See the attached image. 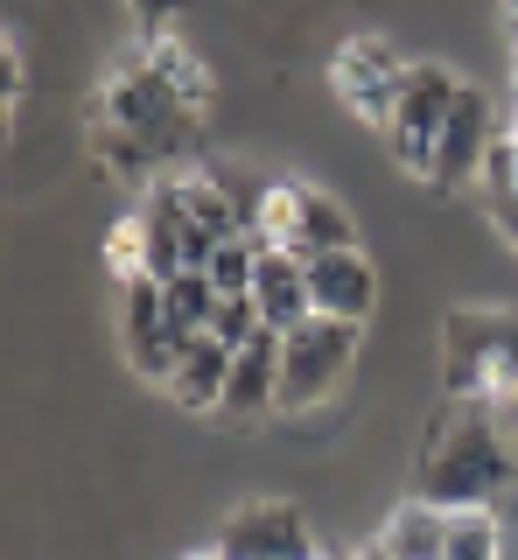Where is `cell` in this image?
<instances>
[{"instance_id": "cell-13", "label": "cell", "mask_w": 518, "mask_h": 560, "mask_svg": "<svg viewBox=\"0 0 518 560\" xmlns=\"http://www.w3.org/2000/svg\"><path fill=\"white\" fill-rule=\"evenodd\" d=\"M351 245H357L351 210H343L337 197H322V189L302 183V210H295V238H287V253L322 259V253H351Z\"/></svg>"}, {"instance_id": "cell-17", "label": "cell", "mask_w": 518, "mask_h": 560, "mask_svg": "<svg viewBox=\"0 0 518 560\" xmlns=\"http://www.w3.org/2000/svg\"><path fill=\"white\" fill-rule=\"evenodd\" d=\"M148 63L162 70V78L176 84V92H183L189 105H197V113H203V105H211V78H203V63L189 57L183 43H168V35H162V43H148Z\"/></svg>"}, {"instance_id": "cell-7", "label": "cell", "mask_w": 518, "mask_h": 560, "mask_svg": "<svg viewBox=\"0 0 518 560\" xmlns=\"http://www.w3.org/2000/svg\"><path fill=\"white\" fill-rule=\"evenodd\" d=\"M217 560H316V533L295 504L281 498H259V504H238L217 533Z\"/></svg>"}, {"instance_id": "cell-6", "label": "cell", "mask_w": 518, "mask_h": 560, "mask_svg": "<svg viewBox=\"0 0 518 560\" xmlns=\"http://www.w3.org/2000/svg\"><path fill=\"white\" fill-rule=\"evenodd\" d=\"M127 364H133V378H148V385H168L176 378V364H183V350L197 343L189 329L168 323V308H162V280L141 273V280H127Z\"/></svg>"}, {"instance_id": "cell-11", "label": "cell", "mask_w": 518, "mask_h": 560, "mask_svg": "<svg viewBox=\"0 0 518 560\" xmlns=\"http://www.w3.org/2000/svg\"><path fill=\"white\" fill-rule=\"evenodd\" d=\"M252 302L259 315H267V329H295L316 315V302H308V259L287 253V245H259V273H252Z\"/></svg>"}, {"instance_id": "cell-4", "label": "cell", "mask_w": 518, "mask_h": 560, "mask_svg": "<svg viewBox=\"0 0 518 560\" xmlns=\"http://www.w3.org/2000/svg\"><path fill=\"white\" fill-rule=\"evenodd\" d=\"M456 92H462V78L448 63H407L400 105H392V119H386V148H392V162L413 168L421 183L435 175V140H442V119H448V105H456Z\"/></svg>"}, {"instance_id": "cell-5", "label": "cell", "mask_w": 518, "mask_h": 560, "mask_svg": "<svg viewBox=\"0 0 518 560\" xmlns=\"http://www.w3.org/2000/svg\"><path fill=\"white\" fill-rule=\"evenodd\" d=\"M400 84H407V63H400V49H392L386 35H351V43L330 57V92L351 105L357 119H372L378 133H386L392 105H400Z\"/></svg>"}, {"instance_id": "cell-8", "label": "cell", "mask_w": 518, "mask_h": 560, "mask_svg": "<svg viewBox=\"0 0 518 560\" xmlns=\"http://www.w3.org/2000/svg\"><path fill=\"white\" fill-rule=\"evenodd\" d=\"M491 140H497L491 92H483V84H462L456 105H448V119H442L435 175H427V183H435V189H462V183H476V175H483V154H491Z\"/></svg>"}, {"instance_id": "cell-16", "label": "cell", "mask_w": 518, "mask_h": 560, "mask_svg": "<svg viewBox=\"0 0 518 560\" xmlns=\"http://www.w3.org/2000/svg\"><path fill=\"white\" fill-rule=\"evenodd\" d=\"M442 560H505V525H497L491 504H476V512H448Z\"/></svg>"}, {"instance_id": "cell-2", "label": "cell", "mask_w": 518, "mask_h": 560, "mask_svg": "<svg viewBox=\"0 0 518 560\" xmlns=\"http://www.w3.org/2000/svg\"><path fill=\"white\" fill-rule=\"evenodd\" d=\"M442 393L448 399H491V407L518 393V315L511 308H448Z\"/></svg>"}, {"instance_id": "cell-15", "label": "cell", "mask_w": 518, "mask_h": 560, "mask_svg": "<svg viewBox=\"0 0 518 560\" xmlns=\"http://www.w3.org/2000/svg\"><path fill=\"white\" fill-rule=\"evenodd\" d=\"M162 308H168V323H176V329L203 337V329H211V315H217V288H211V273H203V267L168 273V280H162Z\"/></svg>"}, {"instance_id": "cell-9", "label": "cell", "mask_w": 518, "mask_h": 560, "mask_svg": "<svg viewBox=\"0 0 518 560\" xmlns=\"http://www.w3.org/2000/svg\"><path fill=\"white\" fill-rule=\"evenodd\" d=\"M224 420H267L281 413V329H259L246 350H232V378L217 399Z\"/></svg>"}, {"instance_id": "cell-10", "label": "cell", "mask_w": 518, "mask_h": 560, "mask_svg": "<svg viewBox=\"0 0 518 560\" xmlns=\"http://www.w3.org/2000/svg\"><path fill=\"white\" fill-rule=\"evenodd\" d=\"M308 302H316V315H337V323H372L378 308V267L365 253H322L308 259Z\"/></svg>"}, {"instance_id": "cell-12", "label": "cell", "mask_w": 518, "mask_h": 560, "mask_svg": "<svg viewBox=\"0 0 518 560\" xmlns=\"http://www.w3.org/2000/svg\"><path fill=\"white\" fill-rule=\"evenodd\" d=\"M224 378H232V343H217L211 329H203V337L183 350L176 378H168V399H176V407H189V413H217Z\"/></svg>"}, {"instance_id": "cell-18", "label": "cell", "mask_w": 518, "mask_h": 560, "mask_svg": "<svg viewBox=\"0 0 518 560\" xmlns=\"http://www.w3.org/2000/svg\"><path fill=\"white\" fill-rule=\"evenodd\" d=\"M259 329H267V315H259L252 294H217V315H211V337L217 343H232V350H246Z\"/></svg>"}, {"instance_id": "cell-19", "label": "cell", "mask_w": 518, "mask_h": 560, "mask_svg": "<svg viewBox=\"0 0 518 560\" xmlns=\"http://www.w3.org/2000/svg\"><path fill=\"white\" fill-rule=\"evenodd\" d=\"M22 84H28V70H22V43L8 35V119L22 113Z\"/></svg>"}, {"instance_id": "cell-22", "label": "cell", "mask_w": 518, "mask_h": 560, "mask_svg": "<svg viewBox=\"0 0 518 560\" xmlns=\"http://www.w3.org/2000/svg\"><path fill=\"white\" fill-rule=\"evenodd\" d=\"M351 560H400V553H392V547H386V539H372V547H357Z\"/></svg>"}, {"instance_id": "cell-1", "label": "cell", "mask_w": 518, "mask_h": 560, "mask_svg": "<svg viewBox=\"0 0 518 560\" xmlns=\"http://www.w3.org/2000/svg\"><path fill=\"white\" fill-rule=\"evenodd\" d=\"M518 477L511 434L491 399H448V413L427 420V442L413 455V498L442 512H476L497 504V490Z\"/></svg>"}, {"instance_id": "cell-25", "label": "cell", "mask_w": 518, "mask_h": 560, "mask_svg": "<svg viewBox=\"0 0 518 560\" xmlns=\"http://www.w3.org/2000/svg\"><path fill=\"white\" fill-rule=\"evenodd\" d=\"M189 560H217V553H189Z\"/></svg>"}, {"instance_id": "cell-24", "label": "cell", "mask_w": 518, "mask_h": 560, "mask_svg": "<svg viewBox=\"0 0 518 560\" xmlns=\"http://www.w3.org/2000/svg\"><path fill=\"white\" fill-rule=\"evenodd\" d=\"M505 133H511V140H518V105H511V119H505Z\"/></svg>"}, {"instance_id": "cell-21", "label": "cell", "mask_w": 518, "mask_h": 560, "mask_svg": "<svg viewBox=\"0 0 518 560\" xmlns=\"http://www.w3.org/2000/svg\"><path fill=\"white\" fill-rule=\"evenodd\" d=\"M497 420H505V434H511V455H518V393H511V399H497Z\"/></svg>"}, {"instance_id": "cell-20", "label": "cell", "mask_w": 518, "mask_h": 560, "mask_svg": "<svg viewBox=\"0 0 518 560\" xmlns=\"http://www.w3.org/2000/svg\"><path fill=\"white\" fill-rule=\"evenodd\" d=\"M497 232H505V238L518 245V197H505V203H497Z\"/></svg>"}, {"instance_id": "cell-23", "label": "cell", "mask_w": 518, "mask_h": 560, "mask_svg": "<svg viewBox=\"0 0 518 560\" xmlns=\"http://www.w3.org/2000/svg\"><path fill=\"white\" fill-rule=\"evenodd\" d=\"M133 8H141V14H148V22H162V14H168V8H176V0H133Z\"/></svg>"}, {"instance_id": "cell-14", "label": "cell", "mask_w": 518, "mask_h": 560, "mask_svg": "<svg viewBox=\"0 0 518 560\" xmlns=\"http://www.w3.org/2000/svg\"><path fill=\"white\" fill-rule=\"evenodd\" d=\"M378 539H386L400 560H442V547H448V512H442V504H421V498H413V504H400V512H392V525H386Z\"/></svg>"}, {"instance_id": "cell-3", "label": "cell", "mask_w": 518, "mask_h": 560, "mask_svg": "<svg viewBox=\"0 0 518 560\" xmlns=\"http://www.w3.org/2000/svg\"><path fill=\"white\" fill-rule=\"evenodd\" d=\"M357 337L365 323H337V315H308L281 337V413H308L351 378Z\"/></svg>"}]
</instances>
